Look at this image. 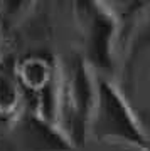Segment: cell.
Listing matches in <instances>:
<instances>
[{"instance_id":"6da1fadb","label":"cell","mask_w":150,"mask_h":151,"mask_svg":"<svg viewBox=\"0 0 150 151\" xmlns=\"http://www.w3.org/2000/svg\"><path fill=\"white\" fill-rule=\"evenodd\" d=\"M19 79L32 91H44L51 84L52 67L42 57H29L19 65Z\"/></svg>"},{"instance_id":"7a4b0ae2","label":"cell","mask_w":150,"mask_h":151,"mask_svg":"<svg viewBox=\"0 0 150 151\" xmlns=\"http://www.w3.org/2000/svg\"><path fill=\"white\" fill-rule=\"evenodd\" d=\"M20 104V89L9 74L0 70V114L9 116L15 113Z\"/></svg>"}]
</instances>
